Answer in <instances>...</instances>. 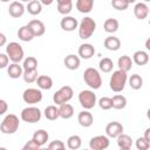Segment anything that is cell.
Instances as JSON below:
<instances>
[{
	"instance_id": "4",
	"label": "cell",
	"mask_w": 150,
	"mask_h": 150,
	"mask_svg": "<svg viewBox=\"0 0 150 150\" xmlns=\"http://www.w3.org/2000/svg\"><path fill=\"white\" fill-rule=\"evenodd\" d=\"M77 29H79V36L82 40H87V39L91 38V35L94 34V32L96 29V22L93 18L84 16L81 20Z\"/></svg>"
},
{
	"instance_id": "34",
	"label": "cell",
	"mask_w": 150,
	"mask_h": 150,
	"mask_svg": "<svg viewBox=\"0 0 150 150\" xmlns=\"http://www.w3.org/2000/svg\"><path fill=\"white\" fill-rule=\"evenodd\" d=\"M82 145V139L79 135H71L68 137L67 139V146L70 149V150H77L80 149Z\"/></svg>"
},
{
	"instance_id": "14",
	"label": "cell",
	"mask_w": 150,
	"mask_h": 150,
	"mask_svg": "<svg viewBox=\"0 0 150 150\" xmlns=\"http://www.w3.org/2000/svg\"><path fill=\"white\" fill-rule=\"evenodd\" d=\"M77 122L81 127L83 128H89L93 125L94 123V117L91 115V112H89L87 109H84L83 111H80L77 115Z\"/></svg>"
},
{
	"instance_id": "20",
	"label": "cell",
	"mask_w": 150,
	"mask_h": 150,
	"mask_svg": "<svg viewBox=\"0 0 150 150\" xmlns=\"http://www.w3.org/2000/svg\"><path fill=\"white\" fill-rule=\"evenodd\" d=\"M105 49L110 50V52H116L121 48V40L114 35H110V36H107L104 39V42H103Z\"/></svg>"
},
{
	"instance_id": "23",
	"label": "cell",
	"mask_w": 150,
	"mask_h": 150,
	"mask_svg": "<svg viewBox=\"0 0 150 150\" xmlns=\"http://www.w3.org/2000/svg\"><path fill=\"white\" fill-rule=\"evenodd\" d=\"M132 61L137 66H144L149 62V54L145 50H137L132 55Z\"/></svg>"
},
{
	"instance_id": "42",
	"label": "cell",
	"mask_w": 150,
	"mask_h": 150,
	"mask_svg": "<svg viewBox=\"0 0 150 150\" xmlns=\"http://www.w3.org/2000/svg\"><path fill=\"white\" fill-rule=\"evenodd\" d=\"M64 148H66V144L62 141H60V139L52 141L48 144V149H50V150H63Z\"/></svg>"
},
{
	"instance_id": "7",
	"label": "cell",
	"mask_w": 150,
	"mask_h": 150,
	"mask_svg": "<svg viewBox=\"0 0 150 150\" xmlns=\"http://www.w3.org/2000/svg\"><path fill=\"white\" fill-rule=\"evenodd\" d=\"M73 95H74L73 88L70 86H63L57 91L54 93L53 101H54V103L56 105H60V104H63V103L69 102L73 98Z\"/></svg>"
},
{
	"instance_id": "37",
	"label": "cell",
	"mask_w": 150,
	"mask_h": 150,
	"mask_svg": "<svg viewBox=\"0 0 150 150\" xmlns=\"http://www.w3.org/2000/svg\"><path fill=\"white\" fill-rule=\"evenodd\" d=\"M39 74H38V69H35V70H28V71H23V75H22V77H23V81L26 82V83H33V82H36V80H38V76Z\"/></svg>"
},
{
	"instance_id": "27",
	"label": "cell",
	"mask_w": 150,
	"mask_h": 150,
	"mask_svg": "<svg viewBox=\"0 0 150 150\" xmlns=\"http://www.w3.org/2000/svg\"><path fill=\"white\" fill-rule=\"evenodd\" d=\"M132 63H134L132 59H131L130 56H128V55H122V56H120L118 60H117L118 69H122V70H124V71H127V73L131 69Z\"/></svg>"
},
{
	"instance_id": "11",
	"label": "cell",
	"mask_w": 150,
	"mask_h": 150,
	"mask_svg": "<svg viewBox=\"0 0 150 150\" xmlns=\"http://www.w3.org/2000/svg\"><path fill=\"white\" fill-rule=\"evenodd\" d=\"M123 130H124L123 125L116 121L109 122L105 127V134L109 138H117L121 134H123Z\"/></svg>"
},
{
	"instance_id": "26",
	"label": "cell",
	"mask_w": 150,
	"mask_h": 150,
	"mask_svg": "<svg viewBox=\"0 0 150 150\" xmlns=\"http://www.w3.org/2000/svg\"><path fill=\"white\" fill-rule=\"evenodd\" d=\"M26 11L30 15H39L42 12V2L40 0H32L27 4Z\"/></svg>"
},
{
	"instance_id": "41",
	"label": "cell",
	"mask_w": 150,
	"mask_h": 150,
	"mask_svg": "<svg viewBox=\"0 0 150 150\" xmlns=\"http://www.w3.org/2000/svg\"><path fill=\"white\" fill-rule=\"evenodd\" d=\"M73 9V2L70 4H63V5H57V12L62 15H68Z\"/></svg>"
},
{
	"instance_id": "15",
	"label": "cell",
	"mask_w": 150,
	"mask_h": 150,
	"mask_svg": "<svg viewBox=\"0 0 150 150\" xmlns=\"http://www.w3.org/2000/svg\"><path fill=\"white\" fill-rule=\"evenodd\" d=\"M79 56L83 60H88L90 59L91 56H94L95 54V48L91 43H82L80 47H79Z\"/></svg>"
},
{
	"instance_id": "31",
	"label": "cell",
	"mask_w": 150,
	"mask_h": 150,
	"mask_svg": "<svg viewBox=\"0 0 150 150\" xmlns=\"http://www.w3.org/2000/svg\"><path fill=\"white\" fill-rule=\"evenodd\" d=\"M45 117L49 121H55L60 117V111L56 105H47L45 109Z\"/></svg>"
},
{
	"instance_id": "33",
	"label": "cell",
	"mask_w": 150,
	"mask_h": 150,
	"mask_svg": "<svg viewBox=\"0 0 150 150\" xmlns=\"http://www.w3.org/2000/svg\"><path fill=\"white\" fill-rule=\"evenodd\" d=\"M127 107V98L125 96L121 95V94H116L112 96V108L114 109H117V110H121V109H124Z\"/></svg>"
},
{
	"instance_id": "17",
	"label": "cell",
	"mask_w": 150,
	"mask_h": 150,
	"mask_svg": "<svg viewBox=\"0 0 150 150\" xmlns=\"http://www.w3.org/2000/svg\"><path fill=\"white\" fill-rule=\"evenodd\" d=\"M63 63H64V66H66L67 69H69V70H76L80 67V63H81L80 56L79 55H75V54H69V55H67L64 57Z\"/></svg>"
},
{
	"instance_id": "32",
	"label": "cell",
	"mask_w": 150,
	"mask_h": 150,
	"mask_svg": "<svg viewBox=\"0 0 150 150\" xmlns=\"http://www.w3.org/2000/svg\"><path fill=\"white\" fill-rule=\"evenodd\" d=\"M128 82H129L130 88L134 89V90H138V89H141L142 86H143V79H142V76L138 75V74H132V75L128 79Z\"/></svg>"
},
{
	"instance_id": "38",
	"label": "cell",
	"mask_w": 150,
	"mask_h": 150,
	"mask_svg": "<svg viewBox=\"0 0 150 150\" xmlns=\"http://www.w3.org/2000/svg\"><path fill=\"white\" fill-rule=\"evenodd\" d=\"M98 105H100V108L102 110H109V109L112 108V98L107 97V96L101 97L98 100Z\"/></svg>"
},
{
	"instance_id": "18",
	"label": "cell",
	"mask_w": 150,
	"mask_h": 150,
	"mask_svg": "<svg viewBox=\"0 0 150 150\" xmlns=\"http://www.w3.org/2000/svg\"><path fill=\"white\" fill-rule=\"evenodd\" d=\"M134 14L138 20H144L149 15V7L145 2H137L134 7Z\"/></svg>"
},
{
	"instance_id": "48",
	"label": "cell",
	"mask_w": 150,
	"mask_h": 150,
	"mask_svg": "<svg viewBox=\"0 0 150 150\" xmlns=\"http://www.w3.org/2000/svg\"><path fill=\"white\" fill-rule=\"evenodd\" d=\"M56 2H57V5H63V4H70L73 1L71 0H56Z\"/></svg>"
},
{
	"instance_id": "6",
	"label": "cell",
	"mask_w": 150,
	"mask_h": 150,
	"mask_svg": "<svg viewBox=\"0 0 150 150\" xmlns=\"http://www.w3.org/2000/svg\"><path fill=\"white\" fill-rule=\"evenodd\" d=\"M79 102L81 104V107L83 109L90 110L95 107V104L97 103V98H96V94L90 90V89H84L81 90L79 94Z\"/></svg>"
},
{
	"instance_id": "47",
	"label": "cell",
	"mask_w": 150,
	"mask_h": 150,
	"mask_svg": "<svg viewBox=\"0 0 150 150\" xmlns=\"http://www.w3.org/2000/svg\"><path fill=\"white\" fill-rule=\"evenodd\" d=\"M144 137L150 142V128H148V129L144 131Z\"/></svg>"
},
{
	"instance_id": "51",
	"label": "cell",
	"mask_w": 150,
	"mask_h": 150,
	"mask_svg": "<svg viewBox=\"0 0 150 150\" xmlns=\"http://www.w3.org/2000/svg\"><path fill=\"white\" fill-rule=\"evenodd\" d=\"M146 117H148V120L150 121V108H149L148 111H146Z\"/></svg>"
},
{
	"instance_id": "40",
	"label": "cell",
	"mask_w": 150,
	"mask_h": 150,
	"mask_svg": "<svg viewBox=\"0 0 150 150\" xmlns=\"http://www.w3.org/2000/svg\"><path fill=\"white\" fill-rule=\"evenodd\" d=\"M136 148L138 150H148L150 148V142L143 136V137H138L136 139Z\"/></svg>"
},
{
	"instance_id": "56",
	"label": "cell",
	"mask_w": 150,
	"mask_h": 150,
	"mask_svg": "<svg viewBox=\"0 0 150 150\" xmlns=\"http://www.w3.org/2000/svg\"><path fill=\"white\" fill-rule=\"evenodd\" d=\"M149 13H150V7H149Z\"/></svg>"
},
{
	"instance_id": "54",
	"label": "cell",
	"mask_w": 150,
	"mask_h": 150,
	"mask_svg": "<svg viewBox=\"0 0 150 150\" xmlns=\"http://www.w3.org/2000/svg\"><path fill=\"white\" fill-rule=\"evenodd\" d=\"M0 1H1V2H8L9 0H0Z\"/></svg>"
},
{
	"instance_id": "1",
	"label": "cell",
	"mask_w": 150,
	"mask_h": 150,
	"mask_svg": "<svg viewBox=\"0 0 150 150\" xmlns=\"http://www.w3.org/2000/svg\"><path fill=\"white\" fill-rule=\"evenodd\" d=\"M127 81H128V75H127V71L122 70V69H117L112 73L111 77H110V81H109V87L112 91L115 93H121L125 84H127Z\"/></svg>"
},
{
	"instance_id": "30",
	"label": "cell",
	"mask_w": 150,
	"mask_h": 150,
	"mask_svg": "<svg viewBox=\"0 0 150 150\" xmlns=\"http://www.w3.org/2000/svg\"><path fill=\"white\" fill-rule=\"evenodd\" d=\"M118 26H120L118 21H117L116 19H114V18H109V19H107V20L104 21V23H103V28H104V30H105L107 33H110V34L117 32V30H118Z\"/></svg>"
},
{
	"instance_id": "25",
	"label": "cell",
	"mask_w": 150,
	"mask_h": 150,
	"mask_svg": "<svg viewBox=\"0 0 150 150\" xmlns=\"http://www.w3.org/2000/svg\"><path fill=\"white\" fill-rule=\"evenodd\" d=\"M59 111H60V117L63 118V120H69L74 116V108L68 102L63 103V104H60L59 105Z\"/></svg>"
},
{
	"instance_id": "45",
	"label": "cell",
	"mask_w": 150,
	"mask_h": 150,
	"mask_svg": "<svg viewBox=\"0 0 150 150\" xmlns=\"http://www.w3.org/2000/svg\"><path fill=\"white\" fill-rule=\"evenodd\" d=\"M7 109H8L7 102L5 100H0V115H5Z\"/></svg>"
},
{
	"instance_id": "49",
	"label": "cell",
	"mask_w": 150,
	"mask_h": 150,
	"mask_svg": "<svg viewBox=\"0 0 150 150\" xmlns=\"http://www.w3.org/2000/svg\"><path fill=\"white\" fill-rule=\"evenodd\" d=\"M40 1L42 2V5H45V6H49V5L53 4L54 0H40Z\"/></svg>"
},
{
	"instance_id": "50",
	"label": "cell",
	"mask_w": 150,
	"mask_h": 150,
	"mask_svg": "<svg viewBox=\"0 0 150 150\" xmlns=\"http://www.w3.org/2000/svg\"><path fill=\"white\" fill-rule=\"evenodd\" d=\"M145 48L148 49V50H150V36L146 39V41H145Z\"/></svg>"
},
{
	"instance_id": "55",
	"label": "cell",
	"mask_w": 150,
	"mask_h": 150,
	"mask_svg": "<svg viewBox=\"0 0 150 150\" xmlns=\"http://www.w3.org/2000/svg\"><path fill=\"white\" fill-rule=\"evenodd\" d=\"M144 2H150V0H143Z\"/></svg>"
},
{
	"instance_id": "13",
	"label": "cell",
	"mask_w": 150,
	"mask_h": 150,
	"mask_svg": "<svg viewBox=\"0 0 150 150\" xmlns=\"http://www.w3.org/2000/svg\"><path fill=\"white\" fill-rule=\"evenodd\" d=\"M25 11H26V7L23 6V4L21 1H13L8 7V13L14 19L21 18L23 15Z\"/></svg>"
},
{
	"instance_id": "29",
	"label": "cell",
	"mask_w": 150,
	"mask_h": 150,
	"mask_svg": "<svg viewBox=\"0 0 150 150\" xmlns=\"http://www.w3.org/2000/svg\"><path fill=\"white\" fill-rule=\"evenodd\" d=\"M39 145H41V146H43L46 143H47V141L49 139V135H48V132L46 131V130H43V129H39V130H36L34 134H33V137H32Z\"/></svg>"
},
{
	"instance_id": "35",
	"label": "cell",
	"mask_w": 150,
	"mask_h": 150,
	"mask_svg": "<svg viewBox=\"0 0 150 150\" xmlns=\"http://www.w3.org/2000/svg\"><path fill=\"white\" fill-rule=\"evenodd\" d=\"M22 67H23V71L35 70V69H38V60L34 56H27L23 60Z\"/></svg>"
},
{
	"instance_id": "44",
	"label": "cell",
	"mask_w": 150,
	"mask_h": 150,
	"mask_svg": "<svg viewBox=\"0 0 150 150\" xmlns=\"http://www.w3.org/2000/svg\"><path fill=\"white\" fill-rule=\"evenodd\" d=\"M8 62H9V57L6 53H1L0 54V68H6L8 67Z\"/></svg>"
},
{
	"instance_id": "22",
	"label": "cell",
	"mask_w": 150,
	"mask_h": 150,
	"mask_svg": "<svg viewBox=\"0 0 150 150\" xmlns=\"http://www.w3.org/2000/svg\"><path fill=\"white\" fill-rule=\"evenodd\" d=\"M94 8V0H76V9L80 13H90Z\"/></svg>"
},
{
	"instance_id": "24",
	"label": "cell",
	"mask_w": 150,
	"mask_h": 150,
	"mask_svg": "<svg viewBox=\"0 0 150 150\" xmlns=\"http://www.w3.org/2000/svg\"><path fill=\"white\" fill-rule=\"evenodd\" d=\"M36 84L42 90H49L53 87V79L48 75H39L36 80Z\"/></svg>"
},
{
	"instance_id": "5",
	"label": "cell",
	"mask_w": 150,
	"mask_h": 150,
	"mask_svg": "<svg viewBox=\"0 0 150 150\" xmlns=\"http://www.w3.org/2000/svg\"><path fill=\"white\" fill-rule=\"evenodd\" d=\"M6 54L8 55L9 60L12 62H15V63H20L23 60V56H25V52H23L22 46L18 42H14V41L7 43Z\"/></svg>"
},
{
	"instance_id": "16",
	"label": "cell",
	"mask_w": 150,
	"mask_h": 150,
	"mask_svg": "<svg viewBox=\"0 0 150 150\" xmlns=\"http://www.w3.org/2000/svg\"><path fill=\"white\" fill-rule=\"evenodd\" d=\"M18 38L21 41H23V42H29V41H32L35 38V35H34L33 30L30 29V27L28 25H25V26H22V27L19 28V30H18Z\"/></svg>"
},
{
	"instance_id": "21",
	"label": "cell",
	"mask_w": 150,
	"mask_h": 150,
	"mask_svg": "<svg viewBox=\"0 0 150 150\" xmlns=\"http://www.w3.org/2000/svg\"><path fill=\"white\" fill-rule=\"evenodd\" d=\"M7 74L11 79H19L20 76L23 75V67L20 66L19 63L12 62L8 67H7Z\"/></svg>"
},
{
	"instance_id": "12",
	"label": "cell",
	"mask_w": 150,
	"mask_h": 150,
	"mask_svg": "<svg viewBox=\"0 0 150 150\" xmlns=\"http://www.w3.org/2000/svg\"><path fill=\"white\" fill-rule=\"evenodd\" d=\"M79 22L77 20L74 18V16H70V15H64L61 21H60V26L63 30L66 32H73L75 30L76 28H79Z\"/></svg>"
},
{
	"instance_id": "36",
	"label": "cell",
	"mask_w": 150,
	"mask_h": 150,
	"mask_svg": "<svg viewBox=\"0 0 150 150\" xmlns=\"http://www.w3.org/2000/svg\"><path fill=\"white\" fill-rule=\"evenodd\" d=\"M98 68L103 73H110L114 68V62L109 57H103L100 60V63H98Z\"/></svg>"
},
{
	"instance_id": "8",
	"label": "cell",
	"mask_w": 150,
	"mask_h": 150,
	"mask_svg": "<svg viewBox=\"0 0 150 150\" xmlns=\"http://www.w3.org/2000/svg\"><path fill=\"white\" fill-rule=\"evenodd\" d=\"M21 120L23 122H27V123H36L41 120L42 117V112L41 110L38 108V107H27L25 109H22L21 114Z\"/></svg>"
},
{
	"instance_id": "2",
	"label": "cell",
	"mask_w": 150,
	"mask_h": 150,
	"mask_svg": "<svg viewBox=\"0 0 150 150\" xmlns=\"http://www.w3.org/2000/svg\"><path fill=\"white\" fill-rule=\"evenodd\" d=\"M83 81L86 82V84L96 90V89H100L101 86H102V77L100 75V71L93 67H89L84 70L83 73Z\"/></svg>"
},
{
	"instance_id": "43",
	"label": "cell",
	"mask_w": 150,
	"mask_h": 150,
	"mask_svg": "<svg viewBox=\"0 0 150 150\" xmlns=\"http://www.w3.org/2000/svg\"><path fill=\"white\" fill-rule=\"evenodd\" d=\"M40 148H41V145H39L33 138H32L30 141H28V142L22 146L23 150H39Z\"/></svg>"
},
{
	"instance_id": "3",
	"label": "cell",
	"mask_w": 150,
	"mask_h": 150,
	"mask_svg": "<svg viewBox=\"0 0 150 150\" xmlns=\"http://www.w3.org/2000/svg\"><path fill=\"white\" fill-rule=\"evenodd\" d=\"M19 125H20L19 117L14 114H8L4 117V120L0 124V130L5 135H12L18 131Z\"/></svg>"
},
{
	"instance_id": "10",
	"label": "cell",
	"mask_w": 150,
	"mask_h": 150,
	"mask_svg": "<svg viewBox=\"0 0 150 150\" xmlns=\"http://www.w3.org/2000/svg\"><path fill=\"white\" fill-rule=\"evenodd\" d=\"M110 141L107 135H97L90 138L89 141V146L93 150H104L109 146Z\"/></svg>"
},
{
	"instance_id": "46",
	"label": "cell",
	"mask_w": 150,
	"mask_h": 150,
	"mask_svg": "<svg viewBox=\"0 0 150 150\" xmlns=\"http://www.w3.org/2000/svg\"><path fill=\"white\" fill-rule=\"evenodd\" d=\"M6 45V35L4 33H0V46L4 47Z\"/></svg>"
},
{
	"instance_id": "52",
	"label": "cell",
	"mask_w": 150,
	"mask_h": 150,
	"mask_svg": "<svg viewBox=\"0 0 150 150\" xmlns=\"http://www.w3.org/2000/svg\"><path fill=\"white\" fill-rule=\"evenodd\" d=\"M129 4H134V2H136V0H127Z\"/></svg>"
},
{
	"instance_id": "53",
	"label": "cell",
	"mask_w": 150,
	"mask_h": 150,
	"mask_svg": "<svg viewBox=\"0 0 150 150\" xmlns=\"http://www.w3.org/2000/svg\"><path fill=\"white\" fill-rule=\"evenodd\" d=\"M21 2H29V1H32V0H20Z\"/></svg>"
},
{
	"instance_id": "39",
	"label": "cell",
	"mask_w": 150,
	"mask_h": 150,
	"mask_svg": "<svg viewBox=\"0 0 150 150\" xmlns=\"http://www.w3.org/2000/svg\"><path fill=\"white\" fill-rule=\"evenodd\" d=\"M129 5L130 4L127 0H111V6L117 11H125Z\"/></svg>"
},
{
	"instance_id": "28",
	"label": "cell",
	"mask_w": 150,
	"mask_h": 150,
	"mask_svg": "<svg viewBox=\"0 0 150 150\" xmlns=\"http://www.w3.org/2000/svg\"><path fill=\"white\" fill-rule=\"evenodd\" d=\"M117 145L122 150H129L132 146V139L127 134H121L117 137Z\"/></svg>"
},
{
	"instance_id": "19",
	"label": "cell",
	"mask_w": 150,
	"mask_h": 150,
	"mask_svg": "<svg viewBox=\"0 0 150 150\" xmlns=\"http://www.w3.org/2000/svg\"><path fill=\"white\" fill-rule=\"evenodd\" d=\"M28 26L30 27V29L33 30L35 36H42L46 32V26L41 20H38V19L30 20L28 22Z\"/></svg>"
},
{
	"instance_id": "9",
	"label": "cell",
	"mask_w": 150,
	"mask_h": 150,
	"mask_svg": "<svg viewBox=\"0 0 150 150\" xmlns=\"http://www.w3.org/2000/svg\"><path fill=\"white\" fill-rule=\"evenodd\" d=\"M22 100L25 101V103H28V104L39 103L42 100V93L38 88H27L22 93Z\"/></svg>"
}]
</instances>
